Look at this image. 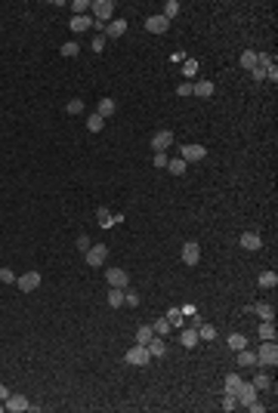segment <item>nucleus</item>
<instances>
[{
	"instance_id": "nucleus-1",
	"label": "nucleus",
	"mask_w": 278,
	"mask_h": 413,
	"mask_svg": "<svg viewBox=\"0 0 278 413\" xmlns=\"http://www.w3.org/2000/svg\"><path fill=\"white\" fill-rule=\"evenodd\" d=\"M278 364V345L275 339H266L260 345V355H257V367H275Z\"/></svg>"
},
{
	"instance_id": "nucleus-2",
	"label": "nucleus",
	"mask_w": 278,
	"mask_h": 413,
	"mask_svg": "<svg viewBox=\"0 0 278 413\" xmlns=\"http://www.w3.org/2000/svg\"><path fill=\"white\" fill-rule=\"evenodd\" d=\"M90 10H93V15H96V25H108L112 22V15H114V3L112 0H96V3H90Z\"/></svg>"
},
{
	"instance_id": "nucleus-3",
	"label": "nucleus",
	"mask_w": 278,
	"mask_h": 413,
	"mask_svg": "<svg viewBox=\"0 0 278 413\" xmlns=\"http://www.w3.org/2000/svg\"><path fill=\"white\" fill-rule=\"evenodd\" d=\"M148 345H133V349L124 352V361H127L130 367H146L148 364Z\"/></svg>"
},
{
	"instance_id": "nucleus-4",
	"label": "nucleus",
	"mask_w": 278,
	"mask_h": 413,
	"mask_svg": "<svg viewBox=\"0 0 278 413\" xmlns=\"http://www.w3.org/2000/svg\"><path fill=\"white\" fill-rule=\"evenodd\" d=\"M180 157H182L185 164H198V161H204V157H207V148L198 145V142H189V145L180 148Z\"/></svg>"
},
{
	"instance_id": "nucleus-5",
	"label": "nucleus",
	"mask_w": 278,
	"mask_h": 413,
	"mask_svg": "<svg viewBox=\"0 0 278 413\" xmlns=\"http://www.w3.org/2000/svg\"><path fill=\"white\" fill-rule=\"evenodd\" d=\"M105 256H108V247L105 244H90V250H87V265L90 268H99L105 262Z\"/></svg>"
},
{
	"instance_id": "nucleus-6",
	"label": "nucleus",
	"mask_w": 278,
	"mask_h": 413,
	"mask_svg": "<svg viewBox=\"0 0 278 413\" xmlns=\"http://www.w3.org/2000/svg\"><path fill=\"white\" fill-rule=\"evenodd\" d=\"M105 281H108V287H121V290H127L130 275L124 272V268H108V272H105Z\"/></svg>"
},
{
	"instance_id": "nucleus-7",
	"label": "nucleus",
	"mask_w": 278,
	"mask_h": 413,
	"mask_svg": "<svg viewBox=\"0 0 278 413\" xmlns=\"http://www.w3.org/2000/svg\"><path fill=\"white\" fill-rule=\"evenodd\" d=\"M170 145H173V133L170 130H158L155 136H151V151H155V154L158 151H167Z\"/></svg>"
},
{
	"instance_id": "nucleus-8",
	"label": "nucleus",
	"mask_w": 278,
	"mask_h": 413,
	"mask_svg": "<svg viewBox=\"0 0 278 413\" xmlns=\"http://www.w3.org/2000/svg\"><path fill=\"white\" fill-rule=\"evenodd\" d=\"M16 284H19V290H22V293L37 290V287H40V272H25L22 277H16Z\"/></svg>"
},
{
	"instance_id": "nucleus-9",
	"label": "nucleus",
	"mask_w": 278,
	"mask_h": 413,
	"mask_svg": "<svg viewBox=\"0 0 278 413\" xmlns=\"http://www.w3.org/2000/svg\"><path fill=\"white\" fill-rule=\"evenodd\" d=\"M167 28H170V19H164V15H148L146 19L148 34H167Z\"/></svg>"
},
{
	"instance_id": "nucleus-10",
	"label": "nucleus",
	"mask_w": 278,
	"mask_h": 413,
	"mask_svg": "<svg viewBox=\"0 0 278 413\" xmlns=\"http://www.w3.org/2000/svg\"><path fill=\"white\" fill-rule=\"evenodd\" d=\"M257 395H260V392H257L254 382H241L238 392H235V398H238V404H244V407H247L250 401H257Z\"/></svg>"
},
{
	"instance_id": "nucleus-11",
	"label": "nucleus",
	"mask_w": 278,
	"mask_h": 413,
	"mask_svg": "<svg viewBox=\"0 0 278 413\" xmlns=\"http://www.w3.org/2000/svg\"><path fill=\"white\" fill-rule=\"evenodd\" d=\"M198 259H201V247L195 241H189V244H182V262L185 265H198Z\"/></svg>"
},
{
	"instance_id": "nucleus-12",
	"label": "nucleus",
	"mask_w": 278,
	"mask_h": 413,
	"mask_svg": "<svg viewBox=\"0 0 278 413\" xmlns=\"http://www.w3.org/2000/svg\"><path fill=\"white\" fill-rule=\"evenodd\" d=\"M192 92L198 99H210L216 92V87H213V80H198V83H192Z\"/></svg>"
},
{
	"instance_id": "nucleus-13",
	"label": "nucleus",
	"mask_w": 278,
	"mask_h": 413,
	"mask_svg": "<svg viewBox=\"0 0 278 413\" xmlns=\"http://www.w3.org/2000/svg\"><path fill=\"white\" fill-rule=\"evenodd\" d=\"M3 407L13 410V413H22V410H28V398H25V395H10V398L3 401Z\"/></svg>"
},
{
	"instance_id": "nucleus-14",
	"label": "nucleus",
	"mask_w": 278,
	"mask_h": 413,
	"mask_svg": "<svg viewBox=\"0 0 278 413\" xmlns=\"http://www.w3.org/2000/svg\"><path fill=\"white\" fill-rule=\"evenodd\" d=\"M148 355H151V358H164V355H167V342H164V336H151V342H148Z\"/></svg>"
},
{
	"instance_id": "nucleus-15",
	"label": "nucleus",
	"mask_w": 278,
	"mask_h": 413,
	"mask_svg": "<svg viewBox=\"0 0 278 413\" xmlns=\"http://www.w3.org/2000/svg\"><path fill=\"white\" fill-rule=\"evenodd\" d=\"M105 34L108 37H124V34H127V22H124V19H112V22L105 25Z\"/></svg>"
},
{
	"instance_id": "nucleus-16",
	"label": "nucleus",
	"mask_w": 278,
	"mask_h": 413,
	"mask_svg": "<svg viewBox=\"0 0 278 413\" xmlns=\"http://www.w3.org/2000/svg\"><path fill=\"white\" fill-rule=\"evenodd\" d=\"M241 247L244 250H260V247H263V238H260L257 231H244L241 234Z\"/></svg>"
},
{
	"instance_id": "nucleus-17",
	"label": "nucleus",
	"mask_w": 278,
	"mask_h": 413,
	"mask_svg": "<svg viewBox=\"0 0 278 413\" xmlns=\"http://www.w3.org/2000/svg\"><path fill=\"white\" fill-rule=\"evenodd\" d=\"M260 315V321H275V308L269 306V302H257V306H250Z\"/></svg>"
},
{
	"instance_id": "nucleus-18",
	"label": "nucleus",
	"mask_w": 278,
	"mask_h": 413,
	"mask_svg": "<svg viewBox=\"0 0 278 413\" xmlns=\"http://www.w3.org/2000/svg\"><path fill=\"white\" fill-rule=\"evenodd\" d=\"M238 367H257V355L244 345V349H238Z\"/></svg>"
},
{
	"instance_id": "nucleus-19",
	"label": "nucleus",
	"mask_w": 278,
	"mask_h": 413,
	"mask_svg": "<svg viewBox=\"0 0 278 413\" xmlns=\"http://www.w3.org/2000/svg\"><path fill=\"white\" fill-rule=\"evenodd\" d=\"M151 336H155V330H151V324H142L136 327V345H148Z\"/></svg>"
},
{
	"instance_id": "nucleus-20",
	"label": "nucleus",
	"mask_w": 278,
	"mask_h": 413,
	"mask_svg": "<svg viewBox=\"0 0 278 413\" xmlns=\"http://www.w3.org/2000/svg\"><path fill=\"white\" fill-rule=\"evenodd\" d=\"M114 111H117V105H114V99H102V102H99V108H96V114H99V117H102V121H105V117H112Z\"/></svg>"
},
{
	"instance_id": "nucleus-21",
	"label": "nucleus",
	"mask_w": 278,
	"mask_h": 413,
	"mask_svg": "<svg viewBox=\"0 0 278 413\" xmlns=\"http://www.w3.org/2000/svg\"><path fill=\"white\" fill-rule=\"evenodd\" d=\"M87 28H93L90 15H71V31H87Z\"/></svg>"
},
{
	"instance_id": "nucleus-22",
	"label": "nucleus",
	"mask_w": 278,
	"mask_h": 413,
	"mask_svg": "<svg viewBox=\"0 0 278 413\" xmlns=\"http://www.w3.org/2000/svg\"><path fill=\"white\" fill-rule=\"evenodd\" d=\"M180 342L185 345V349H195V345H198V327H195V330H182L180 333Z\"/></svg>"
},
{
	"instance_id": "nucleus-23",
	"label": "nucleus",
	"mask_w": 278,
	"mask_h": 413,
	"mask_svg": "<svg viewBox=\"0 0 278 413\" xmlns=\"http://www.w3.org/2000/svg\"><path fill=\"white\" fill-rule=\"evenodd\" d=\"M198 339L213 342V339H216V327H213V324H201V327H198Z\"/></svg>"
},
{
	"instance_id": "nucleus-24",
	"label": "nucleus",
	"mask_w": 278,
	"mask_h": 413,
	"mask_svg": "<svg viewBox=\"0 0 278 413\" xmlns=\"http://www.w3.org/2000/svg\"><path fill=\"white\" fill-rule=\"evenodd\" d=\"M108 306H112V308H121V306H124V290H121V287H112V290H108Z\"/></svg>"
},
{
	"instance_id": "nucleus-25",
	"label": "nucleus",
	"mask_w": 278,
	"mask_h": 413,
	"mask_svg": "<svg viewBox=\"0 0 278 413\" xmlns=\"http://www.w3.org/2000/svg\"><path fill=\"white\" fill-rule=\"evenodd\" d=\"M151 330H155V336H167V333L173 330V324L167 321V318H158V321L151 324Z\"/></svg>"
},
{
	"instance_id": "nucleus-26",
	"label": "nucleus",
	"mask_w": 278,
	"mask_h": 413,
	"mask_svg": "<svg viewBox=\"0 0 278 413\" xmlns=\"http://www.w3.org/2000/svg\"><path fill=\"white\" fill-rule=\"evenodd\" d=\"M96 219H99V225H102V229H112V225H114V213H108L105 207H99Z\"/></svg>"
},
{
	"instance_id": "nucleus-27",
	"label": "nucleus",
	"mask_w": 278,
	"mask_h": 413,
	"mask_svg": "<svg viewBox=\"0 0 278 413\" xmlns=\"http://www.w3.org/2000/svg\"><path fill=\"white\" fill-rule=\"evenodd\" d=\"M260 339H275V321H263L260 324Z\"/></svg>"
},
{
	"instance_id": "nucleus-28",
	"label": "nucleus",
	"mask_w": 278,
	"mask_h": 413,
	"mask_svg": "<svg viewBox=\"0 0 278 413\" xmlns=\"http://www.w3.org/2000/svg\"><path fill=\"white\" fill-rule=\"evenodd\" d=\"M185 167H189V164H185L182 157H173V161H167V170H170L173 176H182V173H185Z\"/></svg>"
},
{
	"instance_id": "nucleus-29",
	"label": "nucleus",
	"mask_w": 278,
	"mask_h": 413,
	"mask_svg": "<svg viewBox=\"0 0 278 413\" xmlns=\"http://www.w3.org/2000/svg\"><path fill=\"white\" fill-rule=\"evenodd\" d=\"M164 318H167V321H170V324L176 327V330H180V327L185 324V318H182V311H180V308H170V311H167Z\"/></svg>"
},
{
	"instance_id": "nucleus-30",
	"label": "nucleus",
	"mask_w": 278,
	"mask_h": 413,
	"mask_svg": "<svg viewBox=\"0 0 278 413\" xmlns=\"http://www.w3.org/2000/svg\"><path fill=\"white\" fill-rule=\"evenodd\" d=\"M223 379H226V392H238V385L244 382V379H241L238 373H226Z\"/></svg>"
},
{
	"instance_id": "nucleus-31",
	"label": "nucleus",
	"mask_w": 278,
	"mask_h": 413,
	"mask_svg": "<svg viewBox=\"0 0 278 413\" xmlns=\"http://www.w3.org/2000/svg\"><path fill=\"white\" fill-rule=\"evenodd\" d=\"M102 126H105V121H102L99 114H90V117H87V130H90V133H102Z\"/></svg>"
},
{
	"instance_id": "nucleus-32",
	"label": "nucleus",
	"mask_w": 278,
	"mask_h": 413,
	"mask_svg": "<svg viewBox=\"0 0 278 413\" xmlns=\"http://www.w3.org/2000/svg\"><path fill=\"white\" fill-rule=\"evenodd\" d=\"M257 281H260V287H266V290H269V287H275V284H278V275H275V272H263V275L257 277Z\"/></svg>"
},
{
	"instance_id": "nucleus-33",
	"label": "nucleus",
	"mask_w": 278,
	"mask_h": 413,
	"mask_svg": "<svg viewBox=\"0 0 278 413\" xmlns=\"http://www.w3.org/2000/svg\"><path fill=\"white\" fill-rule=\"evenodd\" d=\"M244 345H247V336H244V333H232V336H229V349H232V352L244 349Z\"/></svg>"
},
{
	"instance_id": "nucleus-34",
	"label": "nucleus",
	"mask_w": 278,
	"mask_h": 413,
	"mask_svg": "<svg viewBox=\"0 0 278 413\" xmlns=\"http://www.w3.org/2000/svg\"><path fill=\"white\" fill-rule=\"evenodd\" d=\"M254 385H257V392H266L269 385H272V376H269V373H257L254 376Z\"/></svg>"
},
{
	"instance_id": "nucleus-35",
	"label": "nucleus",
	"mask_w": 278,
	"mask_h": 413,
	"mask_svg": "<svg viewBox=\"0 0 278 413\" xmlns=\"http://www.w3.org/2000/svg\"><path fill=\"white\" fill-rule=\"evenodd\" d=\"M161 15H164V19H176V15H180V3H176V0H167Z\"/></svg>"
},
{
	"instance_id": "nucleus-36",
	"label": "nucleus",
	"mask_w": 278,
	"mask_h": 413,
	"mask_svg": "<svg viewBox=\"0 0 278 413\" xmlns=\"http://www.w3.org/2000/svg\"><path fill=\"white\" fill-rule=\"evenodd\" d=\"M254 65H257V53L254 49H244L241 53V68H254Z\"/></svg>"
},
{
	"instance_id": "nucleus-37",
	"label": "nucleus",
	"mask_w": 278,
	"mask_h": 413,
	"mask_svg": "<svg viewBox=\"0 0 278 413\" xmlns=\"http://www.w3.org/2000/svg\"><path fill=\"white\" fill-rule=\"evenodd\" d=\"M182 74H185V77H195V74H198V59H185V62H182Z\"/></svg>"
},
{
	"instance_id": "nucleus-38",
	"label": "nucleus",
	"mask_w": 278,
	"mask_h": 413,
	"mask_svg": "<svg viewBox=\"0 0 278 413\" xmlns=\"http://www.w3.org/2000/svg\"><path fill=\"white\" fill-rule=\"evenodd\" d=\"M59 53H62L65 59H71V56H78V53H81V46L74 44V40H68V44H62V49H59Z\"/></svg>"
},
{
	"instance_id": "nucleus-39",
	"label": "nucleus",
	"mask_w": 278,
	"mask_h": 413,
	"mask_svg": "<svg viewBox=\"0 0 278 413\" xmlns=\"http://www.w3.org/2000/svg\"><path fill=\"white\" fill-rule=\"evenodd\" d=\"M238 407V398H235V392H226L223 395V410H235Z\"/></svg>"
},
{
	"instance_id": "nucleus-40",
	"label": "nucleus",
	"mask_w": 278,
	"mask_h": 413,
	"mask_svg": "<svg viewBox=\"0 0 278 413\" xmlns=\"http://www.w3.org/2000/svg\"><path fill=\"white\" fill-rule=\"evenodd\" d=\"M167 161H170V157H167V151H158V154L151 157V164H155L158 170H167Z\"/></svg>"
},
{
	"instance_id": "nucleus-41",
	"label": "nucleus",
	"mask_w": 278,
	"mask_h": 413,
	"mask_svg": "<svg viewBox=\"0 0 278 413\" xmlns=\"http://www.w3.org/2000/svg\"><path fill=\"white\" fill-rule=\"evenodd\" d=\"M71 10H74V15H87V10H90V0H74V3H71Z\"/></svg>"
},
{
	"instance_id": "nucleus-42",
	"label": "nucleus",
	"mask_w": 278,
	"mask_h": 413,
	"mask_svg": "<svg viewBox=\"0 0 278 413\" xmlns=\"http://www.w3.org/2000/svg\"><path fill=\"white\" fill-rule=\"evenodd\" d=\"M180 311H182V318H195V324H201V318H198V311H195V306H192V302H185Z\"/></svg>"
},
{
	"instance_id": "nucleus-43",
	"label": "nucleus",
	"mask_w": 278,
	"mask_h": 413,
	"mask_svg": "<svg viewBox=\"0 0 278 413\" xmlns=\"http://www.w3.org/2000/svg\"><path fill=\"white\" fill-rule=\"evenodd\" d=\"M124 302H127L130 308H136V306H139V293H136V290H127V293H124Z\"/></svg>"
},
{
	"instance_id": "nucleus-44",
	"label": "nucleus",
	"mask_w": 278,
	"mask_h": 413,
	"mask_svg": "<svg viewBox=\"0 0 278 413\" xmlns=\"http://www.w3.org/2000/svg\"><path fill=\"white\" fill-rule=\"evenodd\" d=\"M272 65V62H269ZM269 65H254V68H250V74H254V80H266V68Z\"/></svg>"
},
{
	"instance_id": "nucleus-45",
	"label": "nucleus",
	"mask_w": 278,
	"mask_h": 413,
	"mask_svg": "<svg viewBox=\"0 0 278 413\" xmlns=\"http://www.w3.org/2000/svg\"><path fill=\"white\" fill-rule=\"evenodd\" d=\"M65 111H68V114H81L83 111V102H81V99H71V102L65 105Z\"/></svg>"
},
{
	"instance_id": "nucleus-46",
	"label": "nucleus",
	"mask_w": 278,
	"mask_h": 413,
	"mask_svg": "<svg viewBox=\"0 0 278 413\" xmlns=\"http://www.w3.org/2000/svg\"><path fill=\"white\" fill-rule=\"evenodd\" d=\"M0 284H16L13 268H0Z\"/></svg>"
},
{
	"instance_id": "nucleus-47",
	"label": "nucleus",
	"mask_w": 278,
	"mask_h": 413,
	"mask_svg": "<svg viewBox=\"0 0 278 413\" xmlns=\"http://www.w3.org/2000/svg\"><path fill=\"white\" fill-rule=\"evenodd\" d=\"M93 49H96V53H102V49H105V37H102V34L93 37Z\"/></svg>"
},
{
	"instance_id": "nucleus-48",
	"label": "nucleus",
	"mask_w": 278,
	"mask_h": 413,
	"mask_svg": "<svg viewBox=\"0 0 278 413\" xmlns=\"http://www.w3.org/2000/svg\"><path fill=\"white\" fill-rule=\"evenodd\" d=\"M176 96H192V83H180V87H176Z\"/></svg>"
},
{
	"instance_id": "nucleus-49",
	"label": "nucleus",
	"mask_w": 278,
	"mask_h": 413,
	"mask_svg": "<svg viewBox=\"0 0 278 413\" xmlns=\"http://www.w3.org/2000/svg\"><path fill=\"white\" fill-rule=\"evenodd\" d=\"M78 250H83V253L90 250V238H87V234H81V238H78Z\"/></svg>"
},
{
	"instance_id": "nucleus-50",
	"label": "nucleus",
	"mask_w": 278,
	"mask_h": 413,
	"mask_svg": "<svg viewBox=\"0 0 278 413\" xmlns=\"http://www.w3.org/2000/svg\"><path fill=\"white\" fill-rule=\"evenodd\" d=\"M266 77H269V80H272V83L278 80V68H275V62H272V65H269V68H266Z\"/></svg>"
},
{
	"instance_id": "nucleus-51",
	"label": "nucleus",
	"mask_w": 278,
	"mask_h": 413,
	"mask_svg": "<svg viewBox=\"0 0 278 413\" xmlns=\"http://www.w3.org/2000/svg\"><path fill=\"white\" fill-rule=\"evenodd\" d=\"M10 395H13V392H10V389H6V385H3V382H0V401H6V398H10Z\"/></svg>"
},
{
	"instance_id": "nucleus-52",
	"label": "nucleus",
	"mask_w": 278,
	"mask_h": 413,
	"mask_svg": "<svg viewBox=\"0 0 278 413\" xmlns=\"http://www.w3.org/2000/svg\"><path fill=\"white\" fill-rule=\"evenodd\" d=\"M0 410H3V401H0Z\"/></svg>"
}]
</instances>
